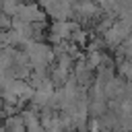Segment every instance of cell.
I'll return each instance as SVG.
<instances>
[{
  "mask_svg": "<svg viewBox=\"0 0 132 132\" xmlns=\"http://www.w3.org/2000/svg\"><path fill=\"white\" fill-rule=\"evenodd\" d=\"M8 29H12V16L0 12V31H8Z\"/></svg>",
  "mask_w": 132,
  "mask_h": 132,
  "instance_id": "1",
  "label": "cell"
},
{
  "mask_svg": "<svg viewBox=\"0 0 132 132\" xmlns=\"http://www.w3.org/2000/svg\"><path fill=\"white\" fill-rule=\"evenodd\" d=\"M0 132H6V130H4V126H0Z\"/></svg>",
  "mask_w": 132,
  "mask_h": 132,
  "instance_id": "2",
  "label": "cell"
}]
</instances>
